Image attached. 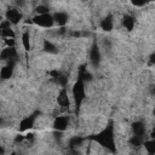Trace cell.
<instances>
[{
	"label": "cell",
	"mask_w": 155,
	"mask_h": 155,
	"mask_svg": "<svg viewBox=\"0 0 155 155\" xmlns=\"http://www.w3.org/2000/svg\"><path fill=\"white\" fill-rule=\"evenodd\" d=\"M91 139H93L94 142L99 143L102 147L109 149L111 153H115V143H114V127H113V122H110L103 131H101L97 134H93L91 137Z\"/></svg>",
	"instance_id": "cell-1"
},
{
	"label": "cell",
	"mask_w": 155,
	"mask_h": 155,
	"mask_svg": "<svg viewBox=\"0 0 155 155\" xmlns=\"http://www.w3.org/2000/svg\"><path fill=\"white\" fill-rule=\"evenodd\" d=\"M73 96H74V101H75V113L79 114L80 110V105L85 98V86H84V81L78 79V81L74 84L73 87Z\"/></svg>",
	"instance_id": "cell-2"
},
{
	"label": "cell",
	"mask_w": 155,
	"mask_h": 155,
	"mask_svg": "<svg viewBox=\"0 0 155 155\" xmlns=\"http://www.w3.org/2000/svg\"><path fill=\"white\" fill-rule=\"evenodd\" d=\"M54 19L53 17L50 15V13H44V15H36L34 18H33V23L40 25V27H45V28H48V27H52Z\"/></svg>",
	"instance_id": "cell-3"
},
{
	"label": "cell",
	"mask_w": 155,
	"mask_h": 155,
	"mask_svg": "<svg viewBox=\"0 0 155 155\" xmlns=\"http://www.w3.org/2000/svg\"><path fill=\"white\" fill-rule=\"evenodd\" d=\"M90 59H91V63L93 67H98L99 63H101V52H99V48H98V45L94 42L91 47V51H90Z\"/></svg>",
	"instance_id": "cell-4"
},
{
	"label": "cell",
	"mask_w": 155,
	"mask_h": 155,
	"mask_svg": "<svg viewBox=\"0 0 155 155\" xmlns=\"http://www.w3.org/2000/svg\"><path fill=\"white\" fill-rule=\"evenodd\" d=\"M68 122H69V120H68L67 116H58V117L54 119L53 127H54L56 131H58V132H63V131L68 127Z\"/></svg>",
	"instance_id": "cell-5"
},
{
	"label": "cell",
	"mask_w": 155,
	"mask_h": 155,
	"mask_svg": "<svg viewBox=\"0 0 155 155\" xmlns=\"http://www.w3.org/2000/svg\"><path fill=\"white\" fill-rule=\"evenodd\" d=\"M6 19L10 21V22L13 23V24H17V23L22 19V15H21V12H19L18 10H16V8H10V10H7V12H6Z\"/></svg>",
	"instance_id": "cell-6"
},
{
	"label": "cell",
	"mask_w": 155,
	"mask_h": 155,
	"mask_svg": "<svg viewBox=\"0 0 155 155\" xmlns=\"http://www.w3.org/2000/svg\"><path fill=\"white\" fill-rule=\"evenodd\" d=\"M36 114H38V113H36ZM36 114H33V115H30V116L24 117V119L21 121V124H19V130H21V131H27V130L31 128V127L34 126V121H35V119H36Z\"/></svg>",
	"instance_id": "cell-7"
},
{
	"label": "cell",
	"mask_w": 155,
	"mask_h": 155,
	"mask_svg": "<svg viewBox=\"0 0 155 155\" xmlns=\"http://www.w3.org/2000/svg\"><path fill=\"white\" fill-rule=\"evenodd\" d=\"M132 130H133V134L137 136V137H140V138H144V134H145V126L143 122L140 121H136L132 124Z\"/></svg>",
	"instance_id": "cell-8"
},
{
	"label": "cell",
	"mask_w": 155,
	"mask_h": 155,
	"mask_svg": "<svg viewBox=\"0 0 155 155\" xmlns=\"http://www.w3.org/2000/svg\"><path fill=\"white\" fill-rule=\"evenodd\" d=\"M13 64H15V63H13V61L11 59V61L8 62V64L1 69V71H0V76H1L2 80L10 79V78L12 76V73H13Z\"/></svg>",
	"instance_id": "cell-9"
},
{
	"label": "cell",
	"mask_w": 155,
	"mask_h": 155,
	"mask_svg": "<svg viewBox=\"0 0 155 155\" xmlns=\"http://www.w3.org/2000/svg\"><path fill=\"white\" fill-rule=\"evenodd\" d=\"M16 56H17L16 48L10 47V46H8L7 48H4V50L1 51V54H0V57H1V59H2V61H5V59L11 61V59L16 58Z\"/></svg>",
	"instance_id": "cell-10"
},
{
	"label": "cell",
	"mask_w": 155,
	"mask_h": 155,
	"mask_svg": "<svg viewBox=\"0 0 155 155\" xmlns=\"http://www.w3.org/2000/svg\"><path fill=\"white\" fill-rule=\"evenodd\" d=\"M57 102H58V104H59L61 107H64V108L69 107V98H68V94H67V90H65V88H63V90L61 91V93L58 94Z\"/></svg>",
	"instance_id": "cell-11"
},
{
	"label": "cell",
	"mask_w": 155,
	"mask_h": 155,
	"mask_svg": "<svg viewBox=\"0 0 155 155\" xmlns=\"http://www.w3.org/2000/svg\"><path fill=\"white\" fill-rule=\"evenodd\" d=\"M53 19L58 25H64L68 22V15L64 12H56L53 16Z\"/></svg>",
	"instance_id": "cell-12"
},
{
	"label": "cell",
	"mask_w": 155,
	"mask_h": 155,
	"mask_svg": "<svg viewBox=\"0 0 155 155\" xmlns=\"http://www.w3.org/2000/svg\"><path fill=\"white\" fill-rule=\"evenodd\" d=\"M101 28L105 31H110L113 29V17L107 16L102 22H101Z\"/></svg>",
	"instance_id": "cell-13"
},
{
	"label": "cell",
	"mask_w": 155,
	"mask_h": 155,
	"mask_svg": "<svg viewBox=\"0 0 155 155\" xmlns=\"http://www.w3.org/2000/svg\"><path fill=\"white\" fill-rule=\"evenodd\" d=\"M122 24H124V27H125L127 30H132L133 27H134V18H133L132 16L126 15V16L122 18Z\"/></svg>",
	"instance_id": "cell-14"
},
{
	"label": "cell",
	"mask_w": 155,
	"mask_h": 155,
	"mask_svg": "<svg viewBox=\"0 0 155 155\" xmlns=\"http://www.w3.org/2000/svg\"><path fill=\"white\" fill-rule=\"evenodd\" d=\"M79 79L82 81H90L92 79V75L85 69V65H81L79 68Z\"/></svg>",
	"instance_id": "cell-15"
},
{
	"label": "cell",
	"mask_w": 155,
	"mask_h": 155,
	"mask_svg": "<svg viewBox=\"0 0 155 155\" xmlns=\"http://www.w3.org/2000/svg\"><path fill=\"white\" fill-rule=\"evenodd\" d=\"M144 147H145V149L149 154H155V139L151 138L150 140H145Z\"/></svg>",
	"instance_id": "cell-16"
},
{
	"label": "cell",
	"mask_w": 155,
	"mask_h": 155,
	"mask_svg": "<svg viewBox=\"0 0 155 155\" xmlns=\"http://www.w3.org/2000/svg\"><path fill=\"white\" fill-rule=\"evenodd\" d=\"M44 50L46 52H48V53H56L57 52V47L52 42H50L48 40H45L44 41Z\"/></svg>",
	"instance_id": "cell-17"
},
{
	"label": "cell",
	"mask_w": 155,
	"mask_h": 155,
	"mask_svg": "<svg viewBox=\"0 0 155 155\" xmlns=\"http://www.w3.org/2000/svg\"><path fill=\"white\" fill-rule=\"evenodd\" d=\"M22 42H23L24 48H25L27 51H29V50H30V41H29V34H28L27 31L23 33V35H22Z\"/></svg>",
	"instance_id": "cell-18"
},
{
	"label": "cell",
	"mask_w": 155,
	"mask_h": 155,
	"mask_svg": "<svg viewBox=\"0 0 155 155\" xmlns=\"http://www.w3.org/2000/svg\"><path fill=\"white\" fill-rule=\"evenodd\" d=\"M1 35L4 38H15V33L11 28H6V29H1Z\"/></svg>",
	"instance_id": "cell-19"
},
{
	"label": "cell",
	"mask_w": 155,
	"mask_h": 155,
	"mask_svg": "<svg viewBox=\"0 0 155 155\" xmlns=\"http://www.w3.org/2000/svg\"><path fill=\"white\" fill-rule=\"evenodd\" d=\"M130 143H131L132 145H134V147H139V145L143 143V138L137 137V136H133V137L130 139Z\"/></svg>",
	"instance_id": "cell-20"
},
{
	"label": "cell",
	"mask_w": 155,
	"mask_h": 155,
	"mask_svg": "<svg viewBox=\"0 0 155 155\" xmlns=\"http://www.w3.org/2000/svg\"><path fill=\"white\" fill-rule=\"evenodd\" d=\"M82 140H84V138H81V137H73L70 140H69V144L71 145V147H75V145H80L81 143H82Z\"/></svg>",
	"instance_id": "cell-21"
},
{
	"label": "cell",
	"mask_w": 155,
	"mask_h": 155,
	"mask_svg": "<svg viewBox=\"0 0 155 155\" xmlns=\"http://www.w3.org/2000/svg\"><path fill=\"white\" fill-rule=\"evenodd\" d=\"M150 1H154V0H131V2H132L134 6H138V7H140V6H144L145 4L150 2Z\"/></svg>",
	"instance_id": "cell-22"
},
{
	"label": "cell",
	"mask_w": 155,
	"mask_h": 155,
	"mask_svg": "<svg viewBox=\"0 0 155 155\" xmlns=\"http://www.w3.org/2000/svg\"><path fill=\"white\" fill-rule=\"evenodd\" d=\"M35 11H36V13H38V15H44V13H48V7H46V6L41 5V6H38V7L35 8Z\"/></svg>",
	"instance_id": "cell-23"
},
{
	"label": "cell",
	"mask_w": 155,
	"mask_h": 155,
	"mask_svg": "<svg viewBox=\"0 0 155 155\" xmlns=\"http://www.w3.org/2000/svg\"><path fill=\"white\" fill-rule=\"evenodd\" d=\"M57 80H58V82H59L62 86H65L67 82H68V78H67L65 75H59V76L57 78Z\"/></svg>",
	"instance_id": "cell-24"
},
{
	"label": "cell",
	"mask_w": 155,
	"mask_h": 155,
	"mask_svg": "<svg viewBox=\"0 0 155 155\" xmlns=\"http://www.w3.org/2000/svg\"><path fill=\"white\" fill-rule=\"evenodd\" d=\"M10 24H11V22H10V21H4V22L0 24V29H6V28H10Z\"/></svg>",
	"instance_id": "cell-25"
},
{
	"label": "cell",
	"mask_w": 155,
	"mask_h": 155,
	"mask_svg": "<svg viewBox=\"0 0 155 155\" xmlns=\"http://www.w3.org/2000/svg\"><path fill=\"white\" fill-rule=\"evenodd\" d=\"M6 45L10 46V47H13V45H15V40H13L12 38H7V39H6Z\"/></svg>",
	"instance_id": "cell-26"
},
{
	"label": "cell",
	"mask_w": 155,
	"mask_h": 155,
	"mask_svg": "<svg viewBox=\"0 0 155 155\" xmlns=\"http://www.w3.org/2000/svg\"><path fill=\"white\" fill-rule=\"evenodd\" d=\"M149 64H151V65H154V64H155V53H151V54H150Z\"/></svg>",
	"instance_id": "cell-27"
},
{
	"label": "cell",
	"mask_w": 155,
	"mask_h": 155,
	"mask_svg": "<svg viewBox=\"0 0 155 155\" xmlns=\"http://www.w3.org/2000/svg\"><path fill=\"white\" fill-rule=\"evenodd\" d=\"M24 138H25V137H23V136H21V134H19V136H17V137H16L15 142H16V143H18V142H22Z\"/></svg>",
	"instance_id": "cell-28"
},
{
	"label": "cell",
	"mask_w": 155,
	"mask_h": 155,
	"mask_svg": "<svg viewBox=\"0 0 155 155\" xmlns=\"http://www.w3.org/2000/svg\"><path fill=\"white\" fill-rule=\"evenodd\" d=\"M71 35H73V36H78V38H79V36H80V33H79V31H73V33H71Z\"/></svg>",
	"instance_id": "cell-29"
},
{
	"label": "cell",
	"mask_w": 155,
	"mask_h": 155,
	"mask_svg": "<svg viewBox=\"0 0 155 155\" xmlns=\"http://www.w3.org/2000/svg\"><path fill=\"white\" fill-rule=\"evenodd\" d=\"M150 137H151L153 139H155V128L153 130V132H151V134H150Z\"/></svg>",
	"instance_id": "cell-30"
},
{
	"label": "cell",
	"mask_w": 155,
	"mask_h": 155,
	"mask_svg": "<svg viewBox=\"0 0 155 155\" xmlns=\"http://www.w3.org/2000/svg\"><path fill=\"white\" fill-rule=\"evenodd\" d=\"M154 115H155V109H154Z\"/></svg>",
	"instance_id": "cell-31"
}]
</instances>
